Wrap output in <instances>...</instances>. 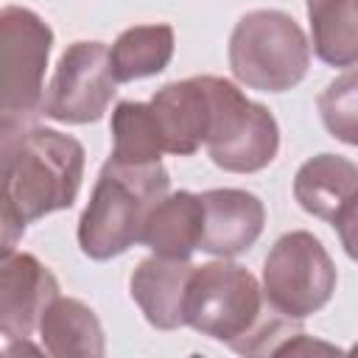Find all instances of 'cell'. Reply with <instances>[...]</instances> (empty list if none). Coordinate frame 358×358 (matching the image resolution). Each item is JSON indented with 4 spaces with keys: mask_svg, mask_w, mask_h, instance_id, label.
<instances>
[{
    "mask_svg": "<svg viewBox=\"0 0 358 358\" xmlns=\"http://www.w3.org/2000/svg\"><path fill=\"white\" fill-rule=\"evenodd\" d=\"M3 140V255L14 252L25 227L73 207L84 176V145L56 129L25 126Z\"/></svg>",
    "mask_w": 358,
    "mask_h": 358,
    "instance_id": "1",
    "label": "cell"
},
{
    "mask_svg": "<svg viewBox=\"0 0 358 358\" xmlns=\"http://www.w3.org/2000/svg\"><path fill=\"white\" fill-rule=\"evenodd\" d=\"M266 305L257 277L221 257L193 268L185 296V324L243 355L274 352V338H282L280 352H285L302 330L277 310L266 316Z\"/></svg>",
    "mask_w": 358,
    "mask_h": 358,
    "instance_id": "2",
    "label": "cell"
},
{
    "mask_svg": "<svg viewBox=\"0 0 358 358\" xmlns=\"http://www.w3.org/2000/svg\"><path fill=\"white\" fill-rule=\"evenodd\" d=\"M171 176L162 162L120 165L106 159L78 218V246L92 260H112L143 238L151 207L168 196Z\"/></svg>",
    "mask_w": 358,
    "mask_h": 358,
    "instance_id": "3",
    "label": "cell"
},
{
    "mask_svg": "<svg viewBox=\"0 0 358 358\" xmlns=\"http://www.w3.org/2000/svg\"><path fill=\"white\" fill-rule=\"evenodd\" d=\"M308 64L310 42L285 11H246L229 34V70L249 90L285 92L308 76Z\"/></svg>",
    "mask_w": 358,
    "mask_h": 358,
    "instance_id": "4",
    "label": "cell"
},
{
    "mask_svg": "<svg viewBox=\"0 0 358 358\" xmlns=\"http://www.w3.org/2000/svg\"><path fill=\"white\" fill-rule=\"evenodd\" d=\"M0 48H3V101L0 131L31 126L42 115L45 67L53 48L50 25L31 8L6 6L0 11Z\"/></svg>",
    "mask_w": 358,
    "mask_h": 358,
    "instance_id": "5",
    "label": "cell"
},
{
    "mask_svg": "<svg viewBox=\"0 0 358 358\" xmlns=\"http://www.w3.org/2000/svg\"><path fill=\"white\" fill-rule=\"evenodd\" d=\"M336 263L313 232L294 229L274 241L263 263V296L271 310L302 322L336 291Z\"/></svg>",
    "mask_w": 358,
    "mask_h": 358,
    "instance_id": "6",
    "label": "cell"
},
{
    "mask_svg": "<svg viewBox=\"0 0 358 358\" xmlns=\"http://www.w3.org/2000/svg\"><path fill=\"white\" fill-rule=\"evenodd\" d=\"M204 145L221 171L257 173L280 151V126L263 103L249 101L232 81L215 76V112Z\"/></svg>",
    "mask_w": 358,
    "mask_h": 358,
    "instance_id": "7",
    "label": "cell"
},
{
    "mask_svg": "<svg viewBox=\"0 0 358 358\" xmlns=\"http://www.w3.org/2000/svg\"><path fill=\"white\" fill-rule=\"evenodd\" d=\"M117 92L109 48L103 42H73L62 53L45 87L42 115L59 123H95L106 115Z\"/></svg>",
    "mask_w": 358,
    "mask_h": 358,
    "instance_id": "8",
    "label": "cell"
},
{
    "mask_svg": "<svg viewBox=\"0 0 358 358\" xmlns=\"http://www.w3.org/2000/svg\"><path fill=\"white\" fill-rule=\"evenodd\" d=\"M59 296V280L31 252H8L0 260V333L6 344L28 341L39 330L45 308Z\"/></svg>",
    "mask_w": 358,
    "mask_h": 358,
    "instance_id": "9",
    "label": "cell"
},
{
    "mask_svg": "<svg viewBox=\"0 0 358 358\" xmlns=\"http://www.w3.org/2000/svg\"><path fill=\"white\" fill-rule=\"evenodd\" d=\"M148 103L157 115L165 140V154L190 157L207 143L213 126L215 76H193V78L171 81L159 87Z\"/></svg>",
    "mask_w": 358,
    "mask_h": 358,
    "instance_id": "10",
    "label": "cell"
},
{
    "mask_svg": "<svg viewBox=\"0 0 358 358\" xmlns=\"http://www.w3.org/2000/svg\"><path fill=\"white\" fill-rule=\"evenodd\" d=\"M204 235L201 252L215 257H238L249 252L266 227L263 201L241 187H213L201 193Z\"/></svg>",
    "mask_w": 358,
    "mask_h": 358,
    "instance_id": "11",
    "label": "cell"
},
{
    "mask_svg": "<svg viewBox=\"0 0 358 358\" xmlns=\"http://www.w3.org/2000/svg\"><path fill=\"white\" fill-rule=\"evenodd\" d=\"M190 260L151 255L137 263L129 280V294L157 330H176L185 324V296L193 274Z\"/></svg>",
    "mask_w": 358,
    "mask_h": 358,
    "instance_id": "12",
    "label": "cell"
},
{
    "mask_svg": "<svg viewBox=\"0 0 358 358\" xmlns=\"http://www.w3.org/2000/svg\"><path fill=\"white\" fill-rule=\"evenodd\" d=\"M201 235H204L201 193L176 190L162 196L151 207L140 243L148 246L154 255L190 260V255L201 246Z\"/></svg>",
    "mask_w": 358,
    "mask_h": 358,
    "instance_id": "13",
    "label": "cell"
},
{
    "mask_svg": "<svg viewBox=\"0 0 358 358\" xmlns=\"http://www.w3.org/2000/svg\"><path fill=\"white\" fill-rule=\"evenodd\" d=\"M42 350L56 358H101L106 352L101 319L76 296H56L39 319Z\"/></svg>",
    "mask_w": 358,
    "mask_h": 358,
    "instance_id": "14",
    "label": "cell"
},
{
    "mask_svg": "<svg viewBox=\"0 0 358 358\" xmlns=\"http://www.w3.org/2000/svg\"><path fill=\"white\" fill-rule=\"evenodd\" d=\"M355 193L358 165L338 154H316L305 159L294 176V199L299 207L330 224Z\"/></svg>",
    "mask_w": 358,
    "mask_h": 358,
    "instance_id": "15",
    "label": "cell"
},
{
    "mask_svg": "<svg viewBox=\"0 0 358 358\" xmlns=\"http://www.w3.org/2000/svg\"><path fill=\"white\" fill-rule=\"evenodd\" d=\"M310 48L330 67L358 64V0H305Z\"/></svg>",
    "mask_w": 358,
    "mask_h": 358,
    "instance_id": "16",
    "label": "cell"
},
{
    "mask_svg": "<svg viewBox=\"0 0 358 358\" xmlns=\"http://www.w3.org/2000/svg\"><path fill=\"white\" fill-rule=\"evenodd\" d=\"M173 28L168 22L134 25L117 34L109 48L112 73L120 81H137L162 73L173 59Z\"/></svg>",
    "mask_w": 358,
    "mask_h": 358,
    "instance_id": "17",
    "label": "cell"
},
{
    "mask_svg": "<svg viewBox=\"0 0 358 358\" xmlns=\"http://www.w3.org/2000/svg\"><path fill=\"white\" fill-rule=\"evenodd\" d=\"M165 154V140L151 103L120 101L112 112V157L120 165H154Z\"/></svg>",
    "mask_w": 358,
    "mask_h": 358,
    "instance_id": "18",
    "label": "cell"
},
{
    "mask_svg": "<svg viewBox=\"0 0 358 358\" xmlns=\"http://www.w3.org/2000/svg\"><path fill=\"white\" fill-rule=\"evenodd\" d=\"M316 106L324 129L336 140L347 145H358V70H347L336 76L322 90Z\"/></svg>",
    "mask_w": 358,
    "mask_h": 358,
    "instance_id": "19",
    "label": "cell"
},
{
    "mask_svg": "<svg viewBox=\"0 0 358 358\" xmlns=\"http://www.w3.org/2000/svg\"><path fill=\"white\" fill-rule=\"evenodd\" d=\"M333 227L338 232V241H341L347 257L358 263V193L338 210V215L333 218Z\"/></svg>",
    "mask_w": 358,
    "mask_h": 358,
    "instance_id": "20",
    "label": "cell"
}]
</instances>
